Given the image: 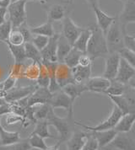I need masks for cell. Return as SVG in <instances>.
<instances>
[{
  "instance_id": "cell-1",
  "label": "cell",
  "mask_w": 135,
  "mask_h": 150,
  "mask_svg": "<svg viewBox=\"0 0 135 150\" xmlns=\"http://www.w3.org/2000/svg\"><path fill=\"white\" fill-rule=\"evenodd\" d=\"M91 35L88 42L86 53L92 60L98 57H106L108 54L106 36L96 24L90 26Z\"/></svg>"
},
{
  "instance_id": "cell-2",
  "label": "cell",
  "mask_w": 135,
  "mask_h": 150,
  "mask_svg": "<svg viewBox=\"0 0 135 150\" xmlns=\"http://www.w3.org/2000/svg\"><path fill=\"white\" fill-rule=\"evenodd\" d=\"M46 120L47 121L49 126H53L58 131L59 134L58 143L60 144L63 143H66L68 139L74 132V126L75 125L74 117H69L68 116L65 118L59 117L56 115L54 108L53 107H51L49 110Z\"/></svg>"
},
{
  "instance_id": "cell-3",
  "label": "cell",
  "mask_w": 135,
  "mask_h": 150,
  "mask_svg": "<svg viewBox=\"0 0 135 150\" xmlns=\"http://www.w3.org/2000/svg\"><path fill=\"white\" fill-rule=\"evenodd\" d=\"M105 36L109 54L118 53L122 48H124L123 31L118 21V15L116 16L115 21L108 29Z\"/></svg>"
},
{
  "instance_id": "cell-4",
  "label": "cell",
  "mask_w": 135,
  "mask_h": 150,
  "mask_svg": "<svg viewBox=\"0 0 135 150\" xmlns=\"http://www.w3.org/2000/svg\"><path fill=\"white\" fill-rule=\"evenodd\" d=\"M26 3L27 0H18L12 2L7 8L13 29H17L23 23L26 22Z\"/></svg>"
},
{
  "instance_id": "cell-5",
  "label": "cell",
  "mask_w": 135,
  "mask_h": 150,
  "mask_svg": "<svg viewBox=\"0 0 135 150\" xmlns=\"http://www.w3.org/2000/svg\"><path fill=\"white\" fill-rule=\"evenodd\" d=\"M123 114L122 112L119 108H117L116 105H114L113 109L112 110L111 114L109 115L107 118L106 120H104L103 122H101V123L97 124L95 127H90V126H86L84 124H81L80 122H74L75 125H78L81 127H83L84 129H86L88 131L90 132H96V131H106V130L110 129H114V127H116V125L117 124V122H119L120 118L122 117Z\"/></svg>"
},
{
  "instance_id": "cell-6",
  "label": "cell",
  "mask_w": 135,
  "mask_h": 150,
  "mask_svg": "<svg viewBox=\"0 0 135 150\" xmlns=\"http://www.w3.org/2000/svg\"><path fill=\"white\" fill-rule=\"evenodd\" d=\"M85 28L80 27L74 23L73 20L68 15L62 21V33L65 39L67 40L72 46L74 45L75 41L84 30Z\"/></svg>"
},
{
  "instance_id": "cell-7",
  "label": "cell",
  "mask_w": 135,
  "mask_h": 150,
  "mask_svg": "<svg viewBox=\"0 0 135 150\" xmlns=\"http://www.w3.org/2000/svg\"><path fill=\"white\" fill-rule=\"evenodd\" d=\"M49 105L53 108H63L68 111V116L74 117V103L62 89L52 96Z\"/></svg>"
},
{
  "instance_id": "cell-8",
  "label": "cell",
  "mask_w": 135,
  "mask_h": 150,
  "mask_svg": "<svg viewBox=\"0 0 135 150\" xmlns=\"http://www.w3.org/2000/svg\"><path fill=\"white\" fill-rule=\"evenodd\" d=\"M37 86L36 84L29 86H21V87H14L13 89L7 91L4 96V99L8 103H14L22 99L27 98L31 96Z\"/></svg>"
},
{
  "instance_id": "cell-9",
  "label": "cell",
  "mask_w": 135,
  "mask_h": 150,
  "mask_svg": "<svg viewBox=\"0 0 135 150\" xmlns=\"http://www.w3.org/2000/svg\"><path fill=\"white\" fill-rule=\"evenodd\" d=\"M120 55L118 53H111L105 57V69L102 76L110 81L115 79L120 63Z\"/></svg>"
},
{
  "instance_id": "cell-10",
  "label": "cell",
  "mask_w": 135,
  "mask_h": 150,
  "mask_svg": "<svg viewBox=\"0 0 135 150\" xmlns=\"http://www.w3.org/2000/svg\"><path fill=\"white\" fill-rule=\"evenodd\" d=\"M118 21L121 27L127 29V25L131 23H135V0H126L123 8L118 14Z\"/></svg>"
},
{
  "instance_id": "cell-11",
  "label": "cell",
  "mask_w": 135,
  "mask_h": 150,
  "mask_svg": "<svg viewBox=\"0 0 135 150\" xmlns=\"http://www.w3.org/2000/svg\"><path fill=\"white\" fill-rule=\"evenodd\" d=\"M85 84L87 91L97 94H105L111 84V81L103 76H96L90 77Z\"/></svg>"
},
{
  "instance_id": "cell-12",
  "label": "cell",
  "mask_w": 135,
  "mask_h": 150,
  "mask_svg": "<svg viewBox=\"0 0 135 150\" xmlns=\"http://www.w3.org/2000/svg\"><path fill=\"white\" fill-rule=\"evenodd\" d=\"M59 35L55 33L53 36L49 38L47 46L41 51V55L42 61L58 62L57 57V49H58V41Z\"/></svg>"
},
{
  "instance_id": "cell-13",
  "label": "cell",
  "mask_w": 135,
  "mask_h": 150,
  "mask_svg": "<svg viewBox=\"0 0 135 150\" xmlns=\"http://www.w3.org/2000/svg\"><path fill=\"white\" fill-rule=\"evenodd\" d=\"M53 94L47 88H39L37 87L36 90L28 97V107L36 106L38 105L49 104Z\"/></svg>"
},
{
  "instance_id": "cell-14",
  "label": "cell",
  "mask_w": 135,
  "mask_h": 150,
  "mask_svg": "<svg viewBox=\"0 0 135 150\" xmlns=\"http://www.w3.org/2000/svg\"><path fill=\"white\" fill-rule=\"evenodd\" d=\"M55 77L57 83L62 88L66 86L68 83H75L72 75V69L68 68L67 65L63 62H58V67L56 69Z\"/></svg>"
},
{
  "instance_id": "cell-15",
  "label": "cell",
  "mask_w": 135,
  "mask_h": 150,
  "mask_svg": "<svg viewBox=\"0 0 135 150\" xmlns=\"http://www.w3.org/2000/svg\"><path fill=\"white\" fill-rule=\"evenodd\" d=\"M47 13V21L55 22L62 21L66 16H68V7L65 4H50L46 8Z\"/></svg>"
},
{
  "instance_id": "cell-16",
  "label": "cell",
  "mask_w": 135,
  "mask_h": 150,
  "mask_svg": "<svg viewBox=\"0 0 135 150\" xmlns=\"http://www.w3.org/2000/svg\"><path fill=\"white\" fill-rule=\"evenodd\" d=\"M90 132L81 130H74L71 137L66 142L68 150H81L87 140Z\"/></svg>"
},
{
  "instance_id": "cell-17",
  "label": "cell",
  "mask_w": 135,
  "mask_h": 150,
  "mask_svg": "<svg viewBox=\"0 0 135 150\" xmlns=\"http://www.w3.org/2000/svg\"><path fill=\"white\" fill-rule=\"evenodd\" d=\"M109 145L113 149L135 150V141L127 133H117Z\"/></svg>"
},
{
  "instance_id": "cell-18",
  "label": "cell",
  "mask_w": 135,
  "mask_h": 150,
  "mask_svg": "<svg viewBox=\"0 0 135 150\" xmlns=\"http://www.w3.org/2000/svg\"><path fill=\"white\" fill-rule=\"evenodd\" d=\"M135 74V68H133L128 62H126L123 58H120L119 68L117 76L115 78L116 81L122 83L123 84H128L129 80Z\"/></svg>"
},
{
  "instance_id": "cell-19",
  "label": "cell",
  "mask_w": 135,
  "mask_h": 150,
  "mask_svg": "<svg viewBox=\"0 0 135 150\" xmlns=\"http://www.w3.org/2000/svg\"><path fill=\"white\" fill-rule=\"evenodd\" d=\"M92 9L94 11L95 18H96V25L101 29L104 35H106L108 29L115 21L116 16L114 17V16L108 15L104 11H102L100 7L92 8Z\"/></svg>"
},
{
  "instance_id": "cell-20",
  "label": "cell",
  "mask_w": 135,
  "mask_h": 150,
  "mask_svg": "<svg viewBox=\"0 0 135 150\" xmlns=\"http://www.w3.org/2000/svg\"><path fill=\"white\" fill-rule=\"evenodd\" d=\"M135 123L134 113H128L122 115L119 122L116 125L114 129L118 133H128L132 131Z\"/></svg>"
},
{
  "instance_id": "cell-21",
  "label": "cell",
  "mask_w": 135,
  "mask_h": 150,
  "mask_svg": "<svg viewBox=\"0 0 135 150\" xmlns=\"http://www.w3.org/2000/svg\"><path fill=\"white\" fill-rule=\"evenodd\" d=\"M92 132L93 136L95 137L96 141L98 142L99 148H103V147L108 146L118 133L115 129L96 131V132Z\"/></svg>"
},
{
  "instance_id": "cell-22",
  "label": "cell",
  "mask_w": 135,
  "mask_h": 150,
  "mask_svg": "<svg viewBox=\"0 0 135 150\" xmlns=\"http://www.w3.org/2000/svg\"><path fill=\"white\" fill-rule=\"evenodd\" d=\"M62 90L70 98L71 101L74 103L75 100L80 97V96L87 91L86 86L85 83H68L66 86H64L63 88H62Z\"/></svg>"
},
{
  "instance_id": "cell-23",
  "label": "cell",
  "mask_w": 135,
  "mask_h": 150,
  "mask_svg": "<svg viewBox=\"0 0 135 150\" xmlns=\"http://www.w3.org/2000/svg\"><path fill=\"white\" fill-rule=\"evenodd\" d=\"M92 74V65L88 67H83L77 65L72 68V75L74 82L77 83H85L88 79L91 77Z\"/></svg>"
},
{
  "instance_id": "cell-24",
  "label": "cell",
  "mask_w": 135,
  "mask_h": 150,
  "mask_svg": "<svg viewBox=\"0 0 135 150\" xmlns=\"http://www.w3.org/2000/svg\"><path fill=\"white\" fill-rule=\"evenodd\" d=\"M1 118L0 116V143L1 145H9L12 143H17L20 140V133L18 132H9L1 124Z\"/></svg>"
},
{
  "instance_id": "cell-25",
  "label": "cell",
  "mask_w": 135,
  "mask_h": 150,
  "mask_svg": "<svg viewBox=\"0 0 135 150\" xmlns=\"http://www.w3.org/2000/svg\"><path fill=\"white\" fill-rule=\"evenodd\" d=\"M72 47L73 46L60 33L58 41V49H57V57L58 62H63L65 57L71 51Z\"/></svg>"
},
{
  "instance_id": "cell-26",
  "label": "cell",
  "mask_w": 135,
  "mask_h": 150,
  "mask_svg": "<svg viewBox=\"0 0 135 150\" xmlns=\"http://www.w3.org/2000/svg\"><path fill=\"white\" fill-rule=\"evenodd\" d=\"M5 44L7 45L10 53L13 57L14 60V64H24V62L27 59L24 45L14 46V45L9 44V42H6Z\"/></svg>"
},
{
  "instance_id": "cell-27",
  "label": "cell",
  "mask_w": 135,
  "mask_h": 150,
  "mask_svg": "<svg viewBox=\"0 0 135 150\" xmlns=\"http://www.w3.org/2000/svg\"><path fill=\"white\" fill-rule=\"evenodd\" d=\"M90 35H91V30H90V27L85 28L84 30L81 32V34L79 35V37L77 38V40L74 43L73 47L79 50L83 53H86L88 42L90 40Z\"/></svg>"
},
{
  "instance_id": "cell-28",
  "label": "cell",
  "mask_w": 135,
  "mask_h": 150,
  "mask_svg": "<svg viewBox=\"0 0 135 150\" xmlns=\"http://www.w3.org/2000/svg\"><path fill=\"white\" fill-rule=\"evenodd\" d=\"M48 126H49V124L46 119L45 120H38L36 123L35 128H34L33 132H31V134H36L44 139H46V138L55 139L56 137H54L53 134L50 133L49 129H48Z\"/></svg>"
},
{
  "instance_id": "cell-29",
  "label": "cell",
  "mask_w": 135,
  "mask_h": 150,
  "mask_svg": "<svg viewBox=\"0 0 135 150\" xmlns=\"http://www.w3.org/2000/svg\"><path fill=\"white\" fill-rule=\"evenodd\" d=\"M24 47H25V52H26V56L27 59L31 60L33 62H36L38 64L41 63L42 58L41 52L34 46L32 42H25L24 43Z\"/></svg>"
},
{
  "instance_id": "cell-30",
  "label": "cell",
  "mask_w": 135,
  "mask_h": 150,
  "mask_svg": "<svg viewBox=\"0 0 135 150\" xmlns=\"http://www.w3.org/2000/svg\"><path fill=\"white\" fill-rule=\"evenodd\" d=\"M31 31L33 35H45L47 37H52L56 33L54 30L53 23L48 22V21L38 26L31 27Z\"/></svg>"
},
{
  "instance_id": "cell-31",
  "label": "cell",
  "mask_w": 135,
  "mask_h": 150,
  "mask_svg": "<svg viewBox=\"0 0 135 150\" xmlns=\"http://www.w3.org/2000/svg\"><path fill=\"white\" fill-rule=\"evenodd\" d=\"M128 88L127 84H123L122 83L116 81L115 79L111 81V84L109 86V88L107 89V91L105 92L104 95L107 96H122L126 89Z\"/></svg>"
},
{
  "instance_id": "cell-32",
  "label": "cell",
  "mask_w": 135,
  "mask_h": 150,
  "mask_svg": "<svg viewBox=\"0 0 135 150\" xmlns=\"http://www.w3.org/2000/svg\"><path fill=\"white\" fill-rule=\"evenodd\" d=\"M83 54H85V53H83V52H80L79 50L72 47L71 51L65 57V58L63 60V63H65L68 68L72 69L79 64V60Z\"/></svg>"
},
{
  "instance_id": "cell-33",
  "label": "cell",
  "mask_w": 135,
  "mask_h": 150,
  "mask_svg": "<svg viewBox=\"0 0 135 150\" xmlns=\"http://www.w3.org/2000/svg\"><path fill=\"white\" fill-rule=\"evenodd\" d=\"M40 72V66L36 62H31L28 66L25 67L24 73H23V78H26L31 81H36Z\"/></svg>"
},
{
  "instance_id": "cell-34",
  "label": "cell",
  "mask_w": 135,
  "mask_h": 150,
  "mask_svg": "<svg viewBox=\"0 0 135 150\" xmlns=\"http://www.w3.org/2000/svg\"><path fill=\"white\" fill-rule=\"evenodd\" d=\"M39 66H40V72H39V76L36 81V85L39 88H48L50 83L49 73L47 68L42 64V62L39 64Z\"/></svg>"
},
{
  "instance_id": "cell-35",
  "label": "cell",
  "mask_w": 135,
  "mask_h": 150,
  "mask_svg": "<svg viewBox=\"0 0 135 150\" xmlns=\"http://www.w3.org/2000/svg\"><path fill=\"white\" fill-rule=\"evenodd\" d=\"M122 96L126 101L128 114V113H134L135 114V89L128 86L125 93Z\"/></svg>"
},
{
  "instance_id": "cell-36",
  "label": "cell",
  "mask_w": 135,
  "mask_h": 150,
  "mask_svg": "<svg viewBox=\"0 0 135 150\" xmlns=\"http://www.w3.org/2000/svg\"><path fill=\"white\" fill-rule=\"evenodd\" d=\"M28 138L29 143L31 147V149H36L40 150H46L48 148L47 143L45 142V139L41 137L38 136L36 134H30Z\"/></svg>"
},
{
  "instance_id": "cell-37",
  "label": "cell",
  "mask_w": 135,
  "mask_h": 150,
  "mask_svg": "<svg viewBox=\"0 0 135 150\" xmlns=\"http://www.w3.org/2000/svg\"><path fill=\"white\" fill-rule=\"evenodd\" d=\"M32 149L28 138L25 140H20L17 143L9 144V145H0V150H31Z\"/></svg>"
},
{
  "instance_id": "cell-38",
  "label": "cell",
  "mask_w": 135,
  "mask_h": 150,
  "mask_svg": "<svg viewBox=\"0 0 135 150\" xmlns=\"http://www.w3.org/2000/svg\"><path fill=\"white\" fill-rule=\"evenodd\" d=\"M51 105L49 104L38 105L35 106L34 109V118L35 120H45L47 118L48 112L51 109Z\"/></svg>"
},
{
  "instance_id": "cell-39",
  "label": "cell",
  "mask_w": 135,
  "mask_h": 150,
  "mask_svg": "<svg viewBox=\"0 0 135 150\" xmlns=\"http://www.w3.org/2000/svg\"><path fill=\"white\" fill-rule=\"evenodd\" d=\"M12 30L13 28H12V25L9 20L2 23L0 25V41L4 42V43L7 42Z\"/></svg>"
},
{
  "instance_id": "cell-40",
  "label": "cell",
  "mask_w": 135,
  "mask_h": 150,
  "mask_svg": "<svg viewBox=\"0 0 135 150\" xmlns=\"http://www.w3.org/2000/svg\"><path fill=\"white\" fill-rule=\"evenodd\" d=\"M7 42H9V44L14 45V46H21V45H24L25 40H24L23 35L17 29H13L9 36V40Z\"/></svg>"
},
{
  "instance_id": "cell-41",
  "label": "cell",
  "mask_w": 135,
  "mask_h": 150,
  "mask_svg": "<svg viewBox=\"0 0 135 150\" xmlns=\"http://www.w3.org/2000/svg\"><path fill=\"white\" fill-rule=\"evenodd\" d=\"M122 29L123 31V43L124 47L132 51L135 53V35H129L127 32V29Z\"/></svg>"
},
{
  "instance_id": "cell-42",
  "label": "cell",
  "mask_w": 135,
  "mask_h": 150,
  "mask_svg": "<svg viewBox=\"0 0 135 150\" xmlns=\"http://www.w3.org/2000/svg\"><path fill=\"white\" fill-rule=\"evenodd\" d=\"M49 38L50 37H47V36H45V35H33L31 42H32V44H33L34 46L41 52L43 48L47 46V42L49 41Z\"/></svg>"
},
{
  "instance_id": "cell-43",
  "label": "cell",
  "mask_w": 135,
  "mask_h": 150,
  "mask_svg": "<svg viewBox=\"0 0 135 150\" xmlns=\"http://www.w3.org/2000/svg\"><path fill=\"white\" fill-rule=\"evenodd\" d=\"M118 54L120 55L122 58H123L126 62H128V63L135 68V53L133 52L132 51L128 50L127 48H122L121 51L118 52Z\"/></svg>"
},
{
  "instance_id": "cell-44",
  "label": "cell",
  "mask_w": 135,
  "mask_h": 150,
  "mask_svg": "<svg viewBox=\"0 0 135 150\" xmlns=\"http://www.w3.org/2000/svg\"><path fill=\"white\" fill-rule=\"evenodd\" d=\"M99 149V144L96 141L95 137L93 136L92 132L89 133L87 140L85 143L83 149L81 150H98Z\"/></svg>"
},
{
  "instance_id": "cell-45",
  "label": "cell",
  "mask_w": 135,
  "mask_h": 150,
  "mask_svg": "<svg viewBox=\"0 0 135 150\" xmlns=\"http://www.w3.org/2000/svg\"><path fill=\"white\" fill-rule=\"evenodd\" d=\"M17 30H18L20 33H21V35H23L24 40H25V42H30V41H31L33 34L31 33V27L28 26L26 22L23 23L20 26H19V27L17 28Z\"/></svg>"
},
{
  "instance_id": "cell-46",
  "label": "cell",
  "mask_w": 135,
  "mask_h": 150,
  "mask_svg": "<svg viewBox=\"0 0 135 150\" xmlns=\"http://www.w3.org/2000/svg\"><path fill=\"white\" fill-rule=\"evenodd\" d=\"M6 118H5V122H6L7 125H12V124H15L18 122H25V119L23 116H20L14 112H10L9 114L5 115Z\"/></svg>"
},
{
  "instance_id": "cell-47",
  "label": "cell",
  "mask_w": 135,
  "mask_h": 150,
  "mask_svg": "<svg viewBox=\"0 0 135 150\" xmlns=\"http://www.w3.org/2000/svg\"><path fill=\"white\" fill-rule=\"evenodd\" d=\"M18 79H16L14 76L11 74H9V76L7 77V79L3 81V83H4V91L7 92L9 90H10L11 89H13L16 83V81H17Z\"/></svg>"
},
{
  "instance_id": "cell-48",
  "label": "cell",
  "mask_w": 135,
  "mask_h": 150,
  "mask_svg": "<svg viewBox=\"0 0 135 150\" xmlns=\"http://www.w3.org/2000/svg\"><path fill=\"white\" fill-rule=\"evenodd\" d=\"M92 59L88 56L87 54H83L80 57V60H79V64L83 67H88V66H91L92 65Z\"/></svg>"
},
{
  "instance_id": "cell-49",
  "label": "cell",
  "mask_w": 135,
  "mask_h": 150,
  "mask_svg": "<svg viewBox=\"0 0 135 150\" xmlns=\"http://www.w3.org/2000/svg\"><path fill=\"white\" fill-rule=\"evenodd\" d=\"M8 14V9L6 8L0 7V25L5 21V17Z\"/></svg>"
},
{
  "instance_id": "cell-50",
  "label": "cell",
  "mask_w": 135,
  "mask_h": 150,
  "mask_svg": "<svg viewBox=\"0 0 135 150\" xmlns=\"http://www.w3.org/2000/svg\"><path fill=\"white\" fill-rule=\"evenodd\" d=\"M87 4L90 6V8L99 7V0H85Z\"/></svg>"
},
{
  "instance_id": "cell-51",
  "label": "cell",
  "mask_w": 135,
  "mask_h": 150,
  "mask_svg": "<svg viewBox=\"0 0 135 150\" xmlns=\"http://www.w3.org/2000/svg\"><path fill=\"white\" fill-rule=\"evenodd\" d=\"M10 4H11V0H0V7L8 8Z\"/></svg>"
},
{
  "instance_id": "cell-52",
  "label": "cell",
  "mask_w": 135,
  "mask_h": 150,
  "mask_svg": "<svg viewBox=\"0 0 135 150\" xmlns=\"http://www.w3.org/2000/svg\"><path fill=\"white\" fill-rule=\"evenodd\" d=\"M128 87H130V88H132V89H135V74L132 77V79L129 80V82L128 83Z\"/></svg>"
},
{
  "instance_id": "cell-53",
  "label": "cell",
  "mask_w": 135,
  "mask_h": 150,
  "mask_svg": "<svg viewBox=\"0 0 135 150\" xmlns=\"http://www.w3.org/2000/svg\"><path fill=\"white\" fill-rule=\"evenodd\" d=\"M60 145H61L60 143L58 142V143H56L55 145H53V146H50V147H48V148H47L46 150H58L59 149V147H60Z\"/></svg>"
},
{
  "instance_id": "cell-54",
  "label": "cell",
  "mask_w": 135,
  "mask_h": 150,
  "mask_svg": "<svg viewBox=\"0 0 135 150\" xmlns=\"http://www.w3.org/2000/svg\"><path fill=\"white\" fill-rule=\"evenodd\" d=\"M5 91L4 89V83L3 82H0V97H4L5 96Z\"/></svg>"
},
{
  "instance_id": "cell-55",
  "label": "cell",
  "mask_w": 135,
  "mask_h": 150,
  "mask_svg": "<svg viewBox=\"0 0 135 150\" xmlns=\"http://www.w3.org/2000/svg\"><path fill=\"white\" fill-rule=\"evenodd\" d=\"M7 101L5 100V99H4V97H0V107L1 106H3V105H4L5 104H7Z\"/></svg>"
},
{
  "instance_id": "cell-56",
  "label": "cell",
  "mask_w": 135,
  "mask_h": 150,
  "mask_svg": "<svg viewBox=\"0 0 135 150\" xmlns=\"http://www.w3.org/2000/svg\"><path fill=\"white\" fill-rule=\"evenodd\" d=\"M98 150H113V149H112L110 145H108V146L103 147V148H99V149Z\"/></svg>"
},
{
  "instance_id": "cell-57",
  "label": "cell",
  "mask_w": 135,
  "mask_h": 150,
  "mask_svg": "<svg viewBox=\"0 0 135 150\" xmlns=\"http://www.w3.org/2000/svg\"><path fill=\"white\" fill-rule=\"evenodd\" d=\"M27 1H29V0H27ZM31 1H39V2H41V3L45 4V3H48V2H50L51 0H31Z\"/></svg>"
},
{
  "instance_id": "cell-58",
  "label": "cell",
  "mask_w": 135,
  "mask_h": 150,
  "mask_svg": "<svg viewBox=\"0 0 135 150\" xmlns=\"http://www.w3.org/2000/svg\"><path fill=\"white\" fill-rule=\"evenodd\" d=\"M68 4H72L73 2H74V0H68Z\"/></svg>"
},
{
  "instance_id": "cell-59",
  "label": "cell",
  "mask_w": 135,
  "mask_h": 150,
  "mask_svg": "<svg viewBox=\"0 0 135 150\" xmlns=\"http://www.w3.org/2000/svg\"><path fill=\"white\" fill-rule=\"evenodd\" d=\"M15 1H18V0H11V3L12 2H15Z\"/></svg>"
},
{
  "instance_id": "cell-60",
  "label": "cell",
  "mask_w": 135,
  "mask_h": 150,
  "mask_svg": "<svg viewBox=\"0 0 135 150\" xmlns=\"http://www.w3.org/2000/svg\"><path fill=\"white\" fill-rule=\"evenodd\" d=\"M120 1H122V2H123V3H124V2H125L126 0H120Z\"/></svg>"
},
{
  "instance_id": "cell-61",
  "label": "cell",
  "mask_w": 135,
  "mask_h": 150,
  "mask_svg": "<svg viewBox=\"0 0 135 150\" xmlns=\"http://www.w3.org/2000/svg\"><path fill=\"white\" fill-rule=\"evenodd\" d=\"M61 1H66V0H61Z\"/></svg>"
},
{
  "instance_id": "cell-62",
  "label": "cell",
  "mask_w": 135,
  "mask_h": 150,
  "mask_svg": "<svg viewBox=\"0 0 135 150\" xmlns=\"http://www.w3.org/2000/svg\"><path fill=\"white\" fill-rule=\"evenodd\" d=\"M0 145H1V143H0Z\"/></svg>"
},
{
  "instance_id": "cell-63",
  "label": "cell",
  "mask_w": 135,
  "mask_h": 150,
  "mask_svg": "<svg viewBox=\"0 0 135 150\" xmlns=\"http://www.w3.org/2000/svg\"><path fill=\"white\" fill-rule=\"evenodd\" d=\"M134 35H135V34H134Z\"/></svg>"
}]
</instances>
